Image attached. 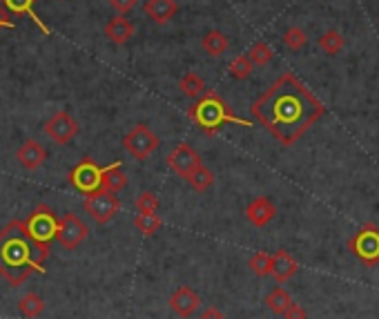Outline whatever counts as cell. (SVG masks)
<instances>
[{"label": "cell", "mask_w": 379, "mask_h": 319, "mask_svg": "<svg viewBox=\"0 0 379 319\" xmlns=\"http://www.w3.org/2000/svg\"><path fill=\"white\" fill-rule=\"evenodd\" d=\"M14 27V21H12V14L5 10V5L0 3V29H12Z\"/></svg>", "instance_id": "34"}, {"label": "cell", "mask_w": 379, "mask_h": 319, "mask_svg": "<svg viewBox=\"0 0 379 319\" xmlns=\"http://www.w3.org/2000/svg\"><path fill=\"white\" fill-rule=\"evenodd\" d=\"M83 208H85V212L89 217H92L94 221H98V224H107V221H112L116 215H119L121 201L114 192H107L103 188H98L94 192L85 194Z\"/></svg>", "instance_id": "5"}, {"label": "cell", "mask_w": 379, "mask_h": 319, "mask_svg": "<svg viewBox=\"0 0 379 319\" xmlns=\"http://www.w3.org/2000/svg\"><path fill=\"white\" fill-rule=\"evenodd\" d=\"M248 265L252 268V272L257 274V277H268L270 274V255L264 252V250H259V252H255L250 257Z\"/></svg>", "instance_id": "30"}, {"label": "cell", "mask_w": 379, "mask_h": 319, "mask_svg": "<svg viewBox=\"0 0 379 319\" xmlns=\"http://www.w3.org/2000/svg\"><path fill=\"white\" fill-rule=\"evenodd\" d=\"M134 32H137V27H134L128 19H123V16H116V19H112L105 25V36L110 38L114 45H125V43L134 36Z\"/></svg>", "instance_id": "16"}, {"label": "cell", "mask_w": 379, "mask_h": 319, "mask_svg": "<svg viewBox=\"0 0 379 319\" xmlns=\"http://www.w3.org/2000/svg\"><path fill=\"white\" fill-rule=\"evenodd\" d=\"M134 206H137L139 215H148V212H157L159 199H157L154 192H141L137 197V201H134Z\"/></svg>", "instance_id": "31"}, {"label": "cell", "mask_w": 379, "mask_h": 319, "mask_svg": "<svg viewBox=\"0 0 379 319\" xmlns=\"http://www.w3.org/2000/svg\"><path fill=\"white\" fill-rule=\"evenodd\" d=\"M252 67L255 65L250 63V58L246 54H241L228 65V72H230V76L234 78V81H246V78L252 74Z\"/></svg>", "instance_id": "28"}, {"label": "cell", "mask_w": 379, "mask_h": 319, "mask_svg": "<svg viewBox=\"0 0 379 319\" xmlns=\"http://www.w3.org/2000/svg\"><path fill=\"white\" fill-rule=\"evenodd\" d=\"M185 181L192 185L196 192H205V190H210V185L214 183V174H212V170H207V167L201 163Z\"/></svg>", "instance_id": "25"}, {"label": "cell", "mask_w": 379, "mask_h": 319, "mask_svg": "<svg viewBox=\"0 0 379 319\" xmlns=\"http://www.w3.org/2000/svg\"><path fill=\"white\" fill-rule=\"evenodd\" d=\"M128 185V176H125L121 163H112L107 167H101V188L107 192H119Z\"/></svg>", "instance_id": "19"}, {"label": "cell", "mask_w": 379, "mask_h": 319, "mask_svg": "<svg viewBox=\"0 0 379 319\" xmlns=\"http://www.w3.org/2000/svg\"><path fill=\"white\" fill-rule=\"evenodd\" d=\"M187 117L207 137H214L225 123H237V126H243V128L252 126L250 121L239 119L237 114H232L228 103L221 99V94H216L212 90H205L203 96H198L196 103L187 110Z\"/></svg>", "instance_id": "3"}, {"label": "cell", "mask_w": 379, "mask_h": 319, "mask_svg": "<svg viewBox=\"0 0 379 319\" xmlns=\"http://www.w3.org/2000/svg\"><path fill=\"white\" fill-rule=\"evenodd\" d=\"M134 226H137V230H139L141 235L152 237V235L159 233L161 217L157 215V212H148V215H137V219H134Z\"/></svg>", "instance_id": "27"}, {"label": "cell", "mask_w": 379, "mask_h": 319, "mask_svg": "<svg viewBox=\"0 0 379 319\" xmlns=\"http://www.w3.org/2000/svg\"><path fill=\"white\" fill-rule=\"evenodd\" d=\"M228 45H230V43H228V36H225V34L219 32V29L207 32L205 36H203V40H201L203 51H205L207 56H212V58L225 54V49H228Z\"/></svg>", "instance_id": "20"}, {"label": "cell", "mask_w": 379, "mask_h": 319, "mask_svg": "<svg viewBox=\"0 0 379 319\" xmlns=\"http://www.w3.org/2000/svg\"><path fill=\"white\" fill-rule=\"evenodd\" d=\"M18 163H21L25 170H38V167L47 161V150H45L38 141H25V143L18 147L16 152Z\"/></svg>", "instance_id": "13"}, {"label": "cell", "mask_w": 379, "mask_h": 319, "mask_svg": "<svg viewBox=\"0 0 379 319\" xmlns=\"http://www.w3.org/2000/svg\"><path fill=\"white\" fill-rule=\"evenodd\" d=\"M49 246L34 241L23 219H12L0 230V277L12 288L23 286L34 272L45 274Z\"/></svg>", "instance_id": "2"}, {"label": "cell", "mask_w": 379, "mask_h": 319, "mask_svg": "<svg viewBox=\"0 0 379 319\" xmlns=\"http://www.w3.org/2000/svg\"><path fill=\"white\" fill-rule=\"evenodd\" d=\"M34 3H36V0H3L5 10H7L9 14L27 16V19H32L34 25H38V29L45 34V36H49V27L38 19V14L34 12Z\"/></svg>", "instance_id": "18"}, {"label": "cell", "mask_w": 379, "mask_h": 319, "mask_svg": "<svg viewBox=\"0 0 379 319\" xmlns=\"http://www.w3.org/2000/svg\"><path fill=\"white\" fill-rule=\"evenodd\" d=\"M198 306H201V297H198L190 286H179L172 295H170V308H172L174 315H179L181 319L192 317Z\"/></svg>", "instance_id": "12"}, {"label": "cell", "mask_w": 379, "mask_h": 319, "mask_svg": "<svg viewBox=\"0 0 379 319\" xmlns=\"http://www.w3.org/2000/svg\"><path fill=\"white\" fill-rule=\"evenodd\" d=\"M87 235H89V228L76 215H62V217H58L56 239L62 244V248L74 250V248H78L80 244L85 241Z\"/></svg>", "instance_id": "8"}, {"label": "cell", "mask_w": 379, "mask_h": 319, "mask_svg": "<svg viewBox=\"0 0 379 319\" xmlns=\"http://www.w3.org/2000/svg\"><path fill=\"white\" fill-rule=\"evenodd\" d=\"M319 47L326 51L328 56H335L344 49V36L337 29H328L323 36H319Z\"/></svg>", "instance_id": "26"}, {"label": "cell", "mask_w": 379, "mask_h": 319, "mask_svg": "<svg viewBox=\"0 0 379 319\" xmlns=\"http://www.w3.org/2000/svg\"><path fill=\"white\" fill-rule=\"evenodd\" d=\"M45 134H47L54 143L67 145L69 141L78 134V123H76V119L71 117L69 112L60 110V112L54 114L47 123H45Z\"/></svg>", "instance_id": "7"}, {"label": "cell", "mask_w": 379, "mask_h": 319, "mask_svg": "<svg viewBox=\"0 0 379 319\" xmlns=\"http://www.w3.org/2000/svg\"><path fill=\"white\" fill-rule=\"evenodd\" d=\"M179 87H181V92L187 96V99H198V96H203L205 92V81L198 74L194 72H187L183 78H181V83H179Z\"/></svg>", "instance_id": "23"}, {"label": "cell", "mask_w": 379, "mask_h": 319, "mask_svg": "<svg viewBox=\"0 0 379 319\" xmlns=\"http://www.w3.org/2000/svg\"><path fill=\"white\" fill-rule=\"evenodd\" d=\"M69 183L83 194L94 192L101 188V167H98L92 158H83V161L69 172Z\"/></svg>", "instance_id": "9"}, {"label": "cell", "mask_w": 379, "mask_h": 319, "mask_svg": "<svg viewBox=\"0 0 379 319\" xmlns=\"http://www.w3.org/2000/svg\"><path fill=\"white\" fill-rule=\"evenodd\" d=\"M284 317L286 319H306V310L299 304H295V301H292V304L288 306V310L284 313Z\"/></svg>", "instance_id": "33"}, {"label": "cell", "mask_w": 379, "mask_h": 319, "mask_svg": "<svg viewBox=\"0 0 379 319\" xmlns=\"http://www.w3.org/2000/svg\"><path fill=\"white\" fill-rule=\"evenodd\" d=\"M284 43H286L288 49L299 51L306 43H308V36H306V32L301 27H288L286 34H284Z\"/></svg>", "instance_id": "29"}, {"label": "cell", "mask_w": 379, "mask_h": 319, "mask_svg": "<svg viewBox=\"0 0 379 319\" xmlns=\"http://www.w3.org/2000/svg\"><path fill=\"white\" fill-rule=\"evenodd\" d=\"M146 14L157 25H168L176 14L174 0H146Z\"/></svg>", "instance_id": "17"}, {"label": "cell", "mask_w": 379, "mask_h": 319, "mask_svg": "<svg viewBox=\"0 0 379 319\" xmlns=\"http://www.w3.org/2000/svg\"><path fill=\"white\" fill-rule=\"evenodd\" d=\"M23 224L34 241L49 246L54 239H56L58 217H56V212H54L49 206H45V203H38V208H34L32 215L23 219Z\"/></svg>", "instance_id": "4"}, {"label": "cell", "mask_w": 379, "mask_h": 319, "mask_svg": "<svg viewBox=\"0 0 379 319\" xmlns=\"http://www.w3.org/2000/svg\"><path fill=\"white\" fill-rule=\"evenodd\" d=\"M246 56L250 58V63H252V65H257V67H266V65L270 63V60H273L275 51H273V47L268 45V43L259 40V43H255V45L250 47V51H248Z\"/></svg>", "instance_id": "24"}, {"label": "cell", "mask_w": 379, "mask_h": 319, "mask_svg": "<svg viewBox=\"0 0 379 319\" xmlns=\"http://www.w3.org/2000/svg\"><path fill=\"white\" fill-rule=\"evenodd\" d=\"M43 310H45V301L41 295H36V292H27V295L18 301V313L25 319H36L38 315H43Z\"/></svg>", "instance_id": "21"}, {"label": "cell", "mask_w": 379, "mask_h": 319, "mask_svg": "<svg viewBox=\"0 0 379 319\" xmlns=\"http://www.w3.org/2000/svg\"><path fill=\"white\" fill-rule=\"evenodd\" d=\"M277 215V208H275V203L270 201L268 197H257L255 201L250 203V206L246 208V217L252 226H257V228H264L268 226L270 221L275 219Z\"/></svg>", "instance_id": "14"}, {"label": "cell", "mask_w": 379, "mask_h": 319, "mask_svg": "<svg viewBox=\"0 0 379 319\" xmlns=\"http://www.w3.org/2000/svg\"><path fill=\"white\" fill-rule=\"evenodd\" d=\"M110 5L123 16V14H130V12L134 10V7L139 5V0H110Z\"/></svg>", "instance_id": "32"}, {"label": "cell", "mask_w": 379, "mask_h": 319, "mask_svg": "<svg viewBox=\"0 0 379 319\" xmlns=\"http://www.w3.org/2000/svg\"><path fill=\"white\" fill-rule=\"evenodd\" d=\"M123 147L128 150V152L137 158V161H146L150 154L157 152L159 147V137L152 132L146 123H139V126H134L128 134L123 139Z\"/></svg>", "instance_id": "6"}, {"label": "cell", "mask_w": 379, "mask_h": 319, "mask_svg": "<svg viewBox=\"0 0 379 319\" xmlns=\"http://www.w3.org/2000/svg\"><path fill=\"white\" fill-rule=\"evenodd\" d=\"M198 319H225V315L221 313V310H216L214 306H207L203 313H201V317Z\"/></svg>", "instance_id": "35"}, {"label": "cell", "mask_w": 379, "mask_h": 319, "mask_svg": "<svg viewBox=\"0 0 379 319\" xmlns=\"http://www.w3.org/2000/svg\"><path fill=\"white\" fill-rule=\"evenodd\" d=\"M201 156H198L194 152V147L192 145H187V143H179L172 152L168 154V165L172 167V170L181 176V179H187L190 174H192L198 165H201Z\"/></svg>", "instance_id": "10"}, {"label": "cell", "mask_w": 379, "mask_h": 319, "mask_svg": "<svg viewBox=\"0 0 379 319\" xmlns=\"http://www.w3.org/2000/svg\"><path fill=\"white\" fill-rule=\"evenodd\" d=\"M250 112L279 143L290 147L323 117L326 108L292 72H286L252 103Z\"/></svg>", "instance_id": "1"}, {"label": "cell", "mask_w": 379, "mask_h": 319, "mask_svg": "<svg viewBox=\"0 0 379 319\" xmlns=\"http://www.w3.org/2000/svg\"><path fill=\"white\" fill-rule=\"evenodd\" d=\"M297 270H299V265L292 259V255H288L286 250H277L275 255H270V274L279 283L288 281Z\"/></svg>", "instance_id": "15"}, {"label": "cell", "mask_w": 379, "mask_h": 319, "mask_svg": "<svg viewBox=\"0 0 379 319\" xmlns=\"http://www.w3.org/2000/svg\"><path fill=\"white\" fill-rule=\"evenodd\" d=\"M290 304H292V297L288 295V290L282 288V286H277L275 290H270L266 295V306L277 315H284Z\"/></svg>", "instance_id": "22"}, {"label": "cell", "mask_w": 379, "mask_h": 319, "mask_svg": "<svg viewBox=\"0 0 379 319\" xmlns=\"http://www.w3.org/2000/svg\"><path fill=\"white\" fill-rule=\"evenodd\" d=\"M353 252L366 263L379 261V230L375 228H364L362 233H357V237L350 241Z\"/></svg>", "instance_id": "11"}]
</instances>
